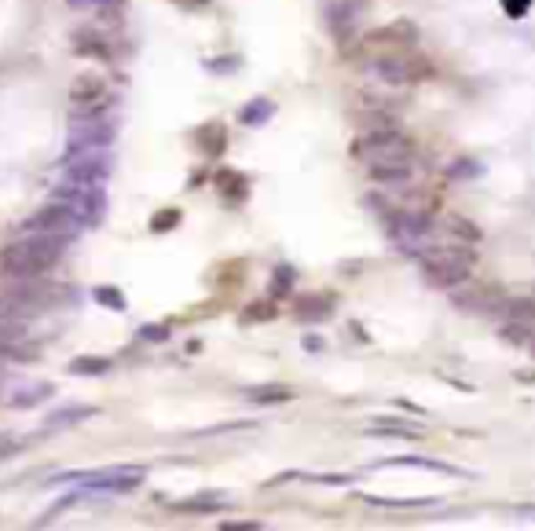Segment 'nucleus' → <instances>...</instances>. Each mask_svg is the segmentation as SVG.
I'll use <instances>...</instances> for the list:
<instances>
[{
	"label": "nucleus",
	"instance_id": "nucleus-1",
	"mask_svg": "<svg viewBox=\"0 0 535 531\" xmlns=\"http://www.w3.org/2000/svg\"><path fill=\"white\" fill-rule=\"evenodd\" d=\"M63 242L67 239H59V234L29 231L26 239L0 250V272H4L8 279H41L52 264L63 257Z\"/></svg>",
	"mask_w": 535,
	"mask_h": 531
},
{
	"label": "nucleus",
	"instance_id": "nucleus-2",
	"mask_svg": "<svg viewBox=\"0 0 535 531\" xmlns=\"http://www.w3.org/2000/svg\"><path fill=\"white\" fill-rule=\"evenodd\" d=\"M473 250L469 246H436V250H426L419 253V264H422V275L440 286V289H455L469 279L473 272Z\"/></svg>",
	"mask_w": 535,
	"mask_h": 531
},
{
	"label": "nucleus",
	"instance_id": "nucleus-3",
	"mask_svg": "<svg viewBox=\"0 0 535 531\" xmlns=\"http://www.w3.org/2000/svg\"><path fill=\"white\" fill-rule=\"evenodd\" d=\"M352 155L363 158L367 165H381V162H403L414 155V139L393 125H381L374 132H367L360 143H352Z\"/></svg>",
	"mask_w": 535,
	"mask_h": 531
},
{
	"label": "nucleus",
	"instance_id": "nucleus-4",
	"mask_svg": "<svg viewBox=\"0 0 535 531\" xmlns=\"http://www.w3.org/2000/svg\"><path fill=\"white\" fill-rule=\"evenodd\" d=\"M55 202L67 205V210L77 217V224H96L107 210L103 187H96V184H63L55 191Z\"/></svg>",
	"mask_w": 535,
	"mask_h": 531
},
{
	"label": "nucleus",
	"instance_id": "nucleus-5",
	"mask_svg": "<svg viewBox=\"0 0 535 531\" xmlns=\"http://www.w3.org/2000/svg\"><path fill=\"white\" fill-rule=\"evenodd\" d=\"M426 74V63L411 59L407 52H389V55H378L371 63V77L381 84H414Z\"/></svg>",
	"mask_w": 535,
	"mask_h": 531
},
{
	"label": "nucleus",
	"instance_id": "nucleus-6",
	"mask_svg": "<svg viewBox=\"0 0 535 531\" xmlns=\"http://www.w3.org/2000/svg\"><path fill=\"white\" fill-rule=\"evenodd\" d=\"M451 301H455V308L466 312V315H502V312H507L510 293L484 282V286H466V289H459Z\"/></svg>",
	"mask_w": 535,
	"mask_h": 531
},
{
	"label": "nucleus",
	"instance_id": "nucleus-7",
	"mask_svg": "<svg viewBox=\"0 0 535 531\" xmlns=\"http://www.w3.org/2000/svg\"><path fill=\"white\" fill-rule=\"evenodd\" d=\"M143 484V465H114V469H100V473L81 477L84 491H110V495H129Z\"/></svg>",
	"mask_w": 535,
	"mask_h": 531
},
{
	"label": "nucleus",
	"instance_id": "nucleus-8",
	"mask_svg": "<svg viewBox=\"0 0 535 531\" xmlns=\"http://www.w3.org/2000/svg\"><path fill=\"white\" fill-rule=\"evenodd\" d=\"M414 41H419V26L400 19V22H389V26H378L363 37V48L367 52H378V55H389V52H407Z\"/></svg>",
	"mask_w": 535,
	"mask_h": 531
},
{
	"label": "nucleus",
	"instance_id": "nucleus-9",
	"mask_svg": "<svg viewBox=\"0 0 535 531\" xmlns=\"http://www.w3.org/2000/svg\"><path fill=\"white\" fill-rule=\"evenodd\" d=\"M107 176H110V158L103 151H77L67 162V184H96V187H103Z\"/></svg>",
	"mask_w": 535,
	"mask_h": 531
},
{
	"label": "nucleus",
	"instance_id": "nucleus-10",
	"mask_svg": "<svg viewBox=\"0 0 535 531\" xmlns=\"http://www.w3.org/2000/svg\"><path fill=\"white\" fill-rule=\"evenodd\" d=\"M81 224H77V217L67 210V205H59V202H52V205H44V210H37L34 217L26 220V231H37V234H59V239H67V234H74Z\"/></svg>",
	"mask_w": 535,
	"mask_h": 531
},
{
	"label": "nucleus",
	"instance_id": "nucleus-11",
	"mask_svg": "<svg viewBox=\"0 0 535 531\" xmlns=\"http://www.w3.org/2000/svg\"><path fill=\"white\" fill-rule=\"evenodd\" d=\"M110 139H114V129L103 117H81V122H74V132H70V155L103 151V147H110Z\"/></svg>",
	"mask_w": 535,
	"mask_h": 531
},
{
	"label": "nucleus",
	"instance_id": "nucleus-12",
	"mask_svg": "<svg viewBox=\"0 0 535 531\" xmlns=\"http://www.w3.org/2000/svg\"><path fill=\"white\" fill-rule=\"evenodd\" d=\"M70 103L74 107H92V103H107V81L100 74H77L70 81Z\"/></svg>",
	"mask_w": 535,
	"mask_h": 531
},
{
	"label": "nucleus",
	"instance_id": "nucleus-13",
	"mask_svg": "<svg viewBox=\"0 0 535 531\" xmlns=\"http://www.w3.org/2000/svg\"><path fill=\"white\" fill-rule=\"evenodd\" d=\"M331 308H334V297H326V293H301V297H293V315L301 322L331 319Z\"/></svg>",
	"mask_w": 535,
	"mask_h": 531
},
{
	"label": "nucleus",
	"instance_id": "nucleus-14",
	"mask_svg": "<svg viewBox=\"0 0 535 531\" xmlns=\"http://www.w3.org/2000/svg\"><path fill=\"white\" fill-rule=\"evenodd\" d=\"M393 231L400 234V239H426V234L433 231V220L422 210H403V213L393 217Z\"/></svg>",
	"mask_w": 535,
	"mask_h": 531
},
{
	"label": "nucleus",
	"instance_id": "nucleus-15",
	"mask_svg": "<svg viewBox=\"0 0 535 531\" xmlns=\"http://www.w3.org/2000/svg\"><path fill=\"white\" fill-rule=\"evenodd\" d=\"M70 8L77 12H92L100 22L107 26H117L125 19V0H70Z\"/></svg>",
	"mask_w": 535,
	"mask_h": 531
},
{
	"label": "nucleus",
	"instance_id": "nucleus-16",
	"mask_svg": "<svg viewBox=\"0 0 535 531\" xmlns=\"http://www.w3.org/2000/svg\"><path fill=\"white\" fill-rule=\"evenodd\" d=\"M52 385L48 381H29V385H19L12 396H8V403L15 407V410H26V407H34V403H44V400H52Z\"/></svg>",
	"mask_w": 535,
	"mask_h": 531
},
{
	"label": "nucleus",
	"instance_id": "nucleus-17",
	"mask_svg": "<svg viewBox=\"0 0 535 531\" xmlns=\"http://www.w3.org/2000/svg\"><path fill=\"white\" fill-rule=\"evenodd\" d=\"M22 337H26V319L0 315V356H15Z\"/></svg>",
	"mask_w": 535,
	"mask_h": 531
},
{
	"label": "nucleus",
	"instance_id": "nucleus-18",
	"mask_svg": "<svg viewBox=\"0 0 535 531\" xmlns=\"http://www.w3.org/2000/svg\"><path fill=\"white\" fill-rule=\"evenodd\" d=\"M180 513H217V510H228V498L220 491H202L195 498H184V503H176Z\"/></svg>",
	"mask_w": 535,
	"mask_h": 531
},
{
	"label": "nucleus",
	"instance_id": "nucleus-19",
	"mask_svg": "<svg viewBox=\"0 0 535 531\" xmlns=\"http://www.w3.org/2000/svg\"><path fill=\"white\" fill-rule=\"evenodd\" d=\"M371 176L378 184H407L411 176H414V165H411V158H403V162H381V165H371Z\"/></svg>",
	"mask_w": 535,
	"mask_h": 531
},
{
	"label": "nucleus",
	"instance_id": "nucleus-20",
	"mask_svg": "<svg viewBox=\"0 0 535 531\" xmlns=\"http://www.w3.org/2000/svg\"><path fill=\"white\" fill-rule=\"evenodd\" d=\"M367 436H403V440H419L422 429L414 425V422H403V418H378V422L367 429Z\"/></svg>",
	"mask_w": 535,
	"mask_h": 531
},
{
	"label": "nucleus",
	"instance_id": "nucleus-21",
	"mask_svg": "<svg viewBox=\"0 0 535 531\" xmlns=\"http://www.w3.org/2000/svg\"><path fill=\"white\" fill-rule=\"evenodd\" d=\"M96 415V407H63V410H52L48 415V429H74L77 422H88Z\"/></svg>",
	"mask_w": 535,
	"mask_h": 531
},
{
	"label": "nucleus",
	"instance_id": "nucleus-22",
	"mask_svg": "<svg viewBox=\"0 0 535 531\" xmlns=\"http://www.w3.org/2000/svg\"><path fill=\"white\" fill-rule=\"evenodd\" d=\"M74 52L77 55H88V59H110V44L100 37V34H92V29H77L74 34Z\"/></svg>",
	"mask_w": 535,
	"mask_h": 531
},
{
	"label": "nucleus",
	"instance_id": "nucleus-23",
	"mask_svg": "<svg viewBox=\"0 0 535 531\" xmlns=\"http://www.w3.org/2000/svg\"><path fill=\"white\" fill-rule=\"evenodd\" d=\"M293 396V389L290 385H257V389H250L246 392V400L250 403H257V407H268V403H286Z\"/></svg>",
	"mask_w": 535,
	"mask_h": 531
},
{
	"label": "nucleus",
	"instance_id": "nucleus-24",
	"mask_svg": "<svg viewBox=\"0 0 535 531\" xmlns=\"http://www.w3.org/2000/svg\"><path fill=\"white\" fill-rule=\"evenodd\" d=\"M110 360L107 356H77V360H70V374H77V377H96V374H110Z\"/></svg>",
	"mask_w": 535,
	"mask_h": 531
},
{
	"label": "nucleus",
	"instance_id": "nucleus-25",
	"mask_svg": "<svg viewBox=\"0 0 535 531\" xmlns=\"http://www.w3.org/2000/svg\"><path fill=\"white\" fill-rule=\"evenodd\" d=\"M502 337L514 341L517 348H531L535 345V322H507V327H502Z\"/></svg>",
	"mask_w": 535,
	"mask_h": 531
},
{
	"label": "nucleus",
	"instance_id": "nucleus-26",
	"mask_svg": "<svg viewBox=\"0 0 535 531\" xmlns=\"http://www.w3.org/2000/svg\"><path fill=\"white\" fill-rule=\"evenodd\" d=\"M443 227H448V234H455L459 242H477L481 239L477 224H469L466 217H443Z\"/></svg>",
	"mask_w": 535,
	"mask_h": 531
},
{
	"label": "nucleus",
	"instance_id": "nucleus-27",
	"mask_svg": "<svg viewBox=\"0 0 535 531\" xmlns=\"http://www.w3.org/2000/svg\"><path fill=\"white\" fill-rule=\"evenodd\" d=\"M217 187H220V194L228 198V202H243V194H246V184H243V176H235V172H217Z\"/></svg>",
	"mask_w": 535,
	"mask_h": 531
},
{
	"label": "nucleus",
	"instance_id": "nucleus-28",
	"mask_svg": "<svg viewBox=\"0 0 535 531\" xmlns=\"http://www.w3.org/2000/svg\"><path fill=\"white\" fill-rule=\"evenodd\" d=\"M502 315H507L510 322H535V301L531 297H510Z\"/></svg>",
	"mask_w": 535,
	"mask_h": 531
},
{
	"label": "nucleus",
	"instance_id": "nucleus-29",
	"mask_svg": "<svg viewBox=\"0 0 535 531\" xmlns=\"http://www.w3.org/2000/svg\"><path fill=\"white\" fill-rule=\"evenodd\" d=\"M355 15H360V12H355V4H334L331 8V29H334L338 37H345V29L355 22Z\"/></svg>",
	"mask_w": 535,
	"mask_h": 531
},
{
	"label": "nucleus",
	"instance_id": "nucleus-30",
	"mask_svg": "<svg viewBox=\"0 0 535 531\" xmlns=\"http://www.w3.org/2000/svg\"><path fill=\"white\" fill-rule=\"evenodd\" d=\"M272 110H275V107L268 103V99H253V103L239 114V122H243V125H260V122H268V117H272Z\"/></svg>",
	"mask_w": 535,
	"mask_h": 531
},
{
	"label": "nucleus",
	"instance_id": "nucleus-31",
	"mask_svg": "<svg viewBox=\"0 0 535 531\" xmlns=\"http://www.w3.org/2000/svg\"><path fill=\"white\" fill-rule=\"evenodd\" d=\"M92 297H96L100 305H107V308H117V312L125 308V297H122V293H117V289H110V286H96V293H92Z\"/></svg>",
	"mask_w": 535,
	"mask_h": 531
},
{
	"label": "nucleus",
	"instance_id": "nucleus-32",
	"mask_svg": "<svg viewBox=\"0 0 535 531\" xmlns=\"http://www.w3.org/2000/svg\"><path fill=\"white\" fill-rule=\"evenodd\" d=\"M202 151H210V155H220L224 151V132L213 125V129H202Z\"/></svg>",
	"mask_w": 535,
	"mask_h": 531
},
{
	"label": "nucleus",
	"instance_id": "nucleus-33",
	"mask_svg": "<svg viewBox=\"0 0 535 531\" xmlns=\"http://www.w3.org/2000/svg\"><path fill=\"white\" fill-rule=\"evenodd\" d=\"M293 286V272L286 268V264H279V268H275V293H286Z\"/></svg>",
	"mask_w": 535,
	"mask_h": 531
},
{
	"label": "nucleus",
	"instance_id": "nucleus-34",
	"mask_svg": "<svg viewBox=\"0 0 535 531\" xmlns=\"http://www.w3.org/2000/svg\"><path fill=\"white\" fill-rule=\"evenodd\" d=\"M176 220H180V213H176V210H165V213H158V217L151 220V227H155V231H169V224H176Z\"/></svg>",
	"mask_w": 535,
	"mask_h": 531
},
{
	"label": "nucleus",
	"instance_id": "nucleus-35",
	"mask_svg": "<svg viewBox=\"0 0 535 531\" xmlns=\"http://www.w3.org/2000/svg\"><path fill=\"white\" fill-rule=\"evenodd\" d=\"M220 527H224V531H260L257 520H224Z\"/></svg>",
	"mask_w": 535,
	"mask_h": 531
},
{
	"label": "nucleus",
	"instance_id": "nucleus-36",
	"mask_svg": "<svg viewBox=\"0 0 535 531\" xmlns=\"http://www.w3.org/2000/svg\"><path fill=\"white\" fill-rule=\"evenodd\" d=\"M246 315H250V319H272V315H275V308H272V305H250V308H246Z\"/></svg>",
	"mask_w": 535,
	"mask_h": 531
},
{
	"label": "nucleus",
	"instance_id": "nucleus-37",
	"mask_svg": "<svg viewBox=\"0 0 535 531\" xmlns=\"http://www.w3.org/2000/svg\"><path fill=\"white\" fill-rule=\"evenodd\" d=\"M140 337H147V341H165V337H169V330H165V327H143V330H140Z\"/></svg>",
	"mask_w": 535,
	"mask_h": 531
},
{
	"label": "nucleus",
	"instance_id": "nucleus-38",
	"mask_svg": "<svg viewBox=\"0 0 535 531\" xmlns=\"http://www.w3.org/2000/svg\"><path fill=\"white\" fill-rule=\"evenodd\" d=\"M12 451H15V440L0 432V458H4V455H12Z\"/></svg>",
	"mask_w": 535,
	"mask_h": 531
},
{
	"label": "nucleus",
	"instance_id": "nucleus-39",
	"mask_svg": "<svg viewBox=\"0 0 535 531\" xmlns=\"http://www.w3.org/2000/svg\"><path fill=\"white\" fill-rule=\"evenodd\" d=\"M517 513H521V517H535V506H521Z\"/></svg>",
	"mask_w": 535,
	"mask_h": 531
}]
</instances>
